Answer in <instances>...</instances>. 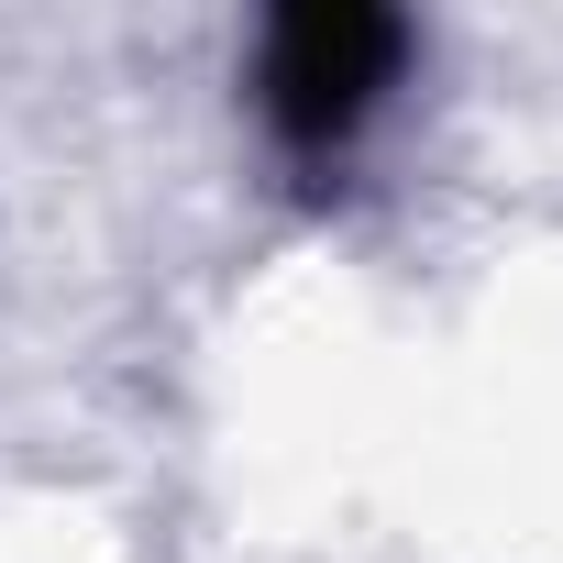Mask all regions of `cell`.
<instances>
[{
	"label": "cell",
	"instance_id": "6da1fadb",
	"mask_svg": "<svg viewBox=\"0 0 563 563\" xmlns=\"http://www.w3.org/2000/svg\"><path fill=\"white\" fill-rule=\"evenodd\" d=\"M398 67V23L376 12H299L265 34V111L288 144H343Z\"/></svg>",
	"mask_w": 563,
	"mask_h": 563
}]
</instances>
